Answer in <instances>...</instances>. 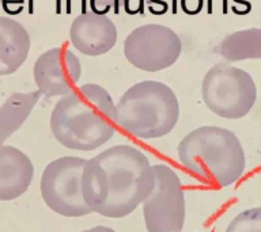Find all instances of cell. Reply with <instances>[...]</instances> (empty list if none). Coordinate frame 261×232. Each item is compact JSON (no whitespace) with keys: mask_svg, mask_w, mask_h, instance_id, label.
I'll list each match as a JSON object with an SVG mask.
<instances>
[{"mask_svg":"<svg viewBox=\"0 0 261 232\" xmlns=\"http://www.w3.org/2000/svg\"><path fill=\"white\" fill-rule=\"evenodd\" d=\"M152 164L134 146L109 147L86 160L82 189L93 213L122 219L134 213L154 189Z\"/></svg>","mask_w":261,"mask_h":232,"instance_id":"cell-1","label":"cell"},{"mask_svg":"<svg viewBox=\"0 0 261 232\" xmlns=\"http://www.w3.org/2000/svg\"><path fill=\"white\" fill-rule=\"evenodd\" d=\"M113 98L98 84H83L57 101L50 114V130L68 150L90 152L105 146L116 133Z\"/></svg>","mask_w":261,"mask_h":232,"instance_id":"cell-2","label":"cell"},{"mask_svg":"<svg viewBox=\"0 0 261 232\" xmlns=\"http://www.w3.org/2000/svg\"><path fill=\"white\" fill-rule=\"evenodd\" d=\"M177 155L181 166L201 182L228 187L244 175L246 156L240 138L220 126H200L179 141Z\"/></svg>","mask_w":261,"mask_h":232,"instance_id":"cell-3","label":"cell"},{"mask_svg":"<svg viewBox=\"0 0 261 232\" xmlns=\"http://www.w3.org/2000/svg\"><path fill=\"white\" fill-rule=\"evenodd\" d=\"M117 126L142 140L165 137L179 118V105L174 91L165 83L140 81L122 94L116 103Z\"/></svg>","mask_w":261,"mask_h":232,"instance_id":"cell-4","label":"cell"},{"mask_svg":"<svg viewBox=\"0 0 261 232\" xmlns=\"http://www.w3.org/2000/svg\"><path fill=\"white\" fill-rule=\"evenodd\" d=\"M201 95L214 114L227 120H240L253 109L257 89L246 71L219 63L205 73Z\"/></svg>","mask_w":261,"mask_h":232,"instance_id":"cell-5","label":"cell"},{"mask_svg":"<svg viewBox=\"0 0 261 232\" xmlns=\"http://www.w3.org/2000/svg\"><path fill=\"white\" fill-rule=\"evenodd\" d=\"M86 160L79 156H61L44 168L40 181L41 195L46 207L57 215L85 217L93 213L82 189Z\"/></svg>","mask_w":261,"mask_h":232,"instance_id":"cell-6","label":"cell"},{"mask_svg":"<svg viewBox=\"0 0 261 232\" xmlns=\"http://www.w3.org/2000/svg\"><path fill=\"white\" fill-rule=\"evenodd\" d=\"M154 189L143 201L147 232H182L187 219L185 191L179 175L167 164H152Z\"/></svg>","mask_w":261,"mask_h":232,"instance_id":"cell-7","label":"cell"},{"mask_svg":"<svg viewBox=\"0 0 261 232\" xmlns=\"http://www.w3.org/2000/svg\"><path fill=\"white\" fill-rule=\"evenodd\" d=\"M182 52V42L173 28L158 23L139 26L124 41V54L135 68L158 72L174 65Z\"/></svg>","mask_w":261,"mask_h":232,"instance_id":"cell-8","label":"cell"},{"mask_svg":"<svg viewBox=\"0 0 261 232\" xmlns=\"http://www.w3.org/2000/svg\"><path fill=\"white\" fill-rule=\"evenodd\" d=\"M81 75V61L64 46L42 53L33 68V76L40 93L49 98L71 93L76 89Z\"/></svg>","mask_w":261,"mask_h":232,"instance_id":"cell-9","label":"cell"},{"mask_svg":"<svg viewBox=\"0 0 261 232\" xmlns=\"http://www.w3.org/2000/svg\"><path fill=\"white\" fill-rule=\"evenodd\" d=\"M69 40L77 52L90 57L110 52L117 42V27L110 18L95 12H86L73 19Z\"/></svg>","mask_w":261,"mask_h":232,"instance_id":"cell-10","label":"cell"},{"mask_svg":"<svg viewBox=\"0 0 261 232\" xmlns=\"http://www.w3.org/2000/svg\"><path fill=\"white\" fill-rule=\"evenodd\" d=\"M34 178V166L28 155L12 146H0V201L19 198Z\"/></svg>","mask_w":261,"mask_h":232,"instance_id":"cell-11","label":"cell"},{"mask_svg":"<svg viewBox=\"0 0 261 232\" xmlns=\"http://www.w3.org/2000/svg\"><path fill=\"white\" fill-rule=\"evenodd\" d=\"M30 52L28 30L8 16H0V76L11 75L22 67Z\"/></svg>","mask_w":261,"mask_h":232,"instance_id":"cell-12","label":"cell"},{"mask_svg":"<svg viewBox=\"0 0 261 232\" xmlns=\"http://www.w3.org/2000/svg\"><path fill=\"white\" fill-rule=\"evenodd\" d=\"M41 98L40 90L30 93H14L0 106V146L24 124Z\"/></svg>","mask_w":261,"mask_h":232,"instance_id":"cell-13","label":"cell"},{"mask_svg":"<svg viewBox=\"0 0 261 232\" xmlns=\"http://www.w3.org/2000/svg\"><path fill=\"white\" fill-rule=\"evenodd\" d=\"M220 56L228 63L261 59V28L231 33L220 42Z\"/></svg>","mask_w":261,"mask_h":232,"instance_id":"cell-14","label":"cell"},{"mask_svg":"<svg viewBox=\"0 0 261 232\" xmlns=\"http://www.w3.org/2000/svg\"><path fill=\"white\" fill-rule=\"evenodd\" d=\"M224 232H261V207L240 212Z\"/></svg>","mask_w":261,"mask_h":232,"instance_id":"cell-15","label":"cell"},{"mask_svg":"<svg viewBox=\"0 0 261 232\" xmlns=\"http://www.w3.org/2000/svg\"><path fill=\"white\" fill-rule=\"evenodd\" d=\"M130 2L132 0H89V4L93 12L105 15L106 12L110 11V10L116 14H118L120 10H125L126 12H130Z\"/></svg>","mask_w":261,"mask_h":232,"instance_id":"cell-16","label":"cell"},{"mask_svg":"<svg viewBox=\"0 0 261 232\" xmlns=\"http://www.w3.org/2000/svg\"><path fill=\"white\" fill-rule=\"evenodd\" d=\"M81 232H117L114 228L108 227V225H95V227L87 228V229H83Z\"/></svg>","mask_w":261,"mask_h":232,"instance_id":"cell-17","label":"cell"},{"mask_svg":"<svg viewBox=\"0 0 261 232\" xmlns=\"http://www.w3.org/2000/svg\"><path fill=\"white\" fill-rule=\"evenodd\" d=\"M0 2H2V0H0Z\"/></svg>","mask_w":261,"mask_h":232,"instance_id":"cell-18","label":"cell"}]
</instances>
